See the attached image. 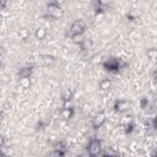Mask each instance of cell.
Wrapping results in <instances>:
<instances>
[{"mask_svg":"<svg viewBox=\"0 0 157 157\" xmlns=\"http://www.w3.org/2000/svg\"><path fill=\"white\" fill-rule=\"evenodd\" d=\"M89 153L92 156L97 155L101 150V144L99 140H95L92 141L88 146Z\"/></svg>","mask_w":157,"mask_h":157,"instance_id":"cell-1","label":"cell"},{"mask_svg":"<svg viewBox=\"0 0 157 157\" xmlns=\"http://www.w3.org/2000/svg\"><path fill=\"white\" fill-rule=\"evenodd\" d=\"M85 26V25L84 22L82 21H77L72 25L71 30L73 35H77L82 33L83 31Z\"/></svg>","mask_w":157,"mask_h":157,"instance_id":"cell-2","label":"cell"}]
</instances>
